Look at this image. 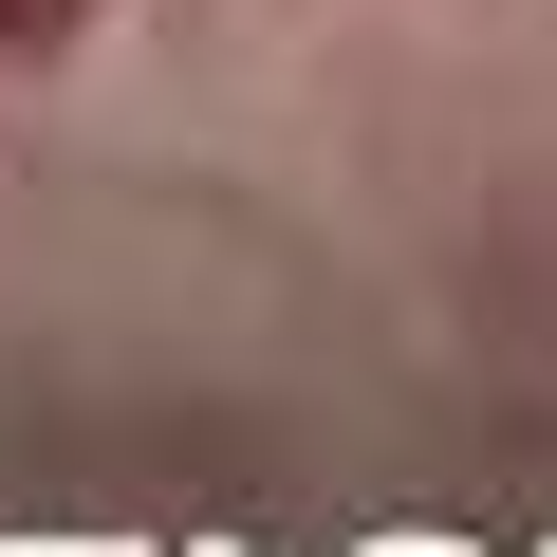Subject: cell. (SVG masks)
Here are the masks:
<instances>
[{"mask_svg":"<svg viewBox=\"0 0 557 557\" xmlns=\"http://www.w3.org/2000/svg\"><path fill=\"white\" fill-rule=\"evenodd\" d=\"M94 20H112V0H0V57H75Z\"/></svg>","mask_w":557,"mask_h":557,"instance_id":"1","label":"cell"}]
</instances>
